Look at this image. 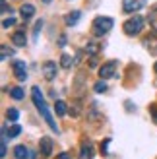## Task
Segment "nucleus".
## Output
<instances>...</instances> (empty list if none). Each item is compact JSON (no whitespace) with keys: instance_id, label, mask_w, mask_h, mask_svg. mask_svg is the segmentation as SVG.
Masks as SVG:
<instances>
[{"instance_id":"obj_1","label":"nucleus","mask_w":157,"mask_h":159,"mask_svg":"<svg viewBox=\"0 0 157 159\" xmlns=\"http://www.w3.org/2000/svg\"><path fill=\"white\" fill-rule=\"evenodd\" d=\"M31 99H33L35 107L39 109L41 116L45 118V122L49 124V128H51L52 132H56V134H58V126H56V122H54V118L51 116V111H49V107H47V103H45V99H43V95H41V89H39V85H33V87H31Z\"/></svg>"},{"instance_id":"obj_2","label":"nucleus","mask_w":157,"mask_h":159,"mask_svg":"<svg viewBox=\"0 0 157 159\" xmlns=\"http://www.w3.org/2000/svg\"><path fill=\"white\" fill-rule=\"evenodd\" d=\"M113 25H114L113 18H109V16H97V18L93 20V23H91V31H93V35L103 37L113 29Z\"/></svg>"},{"instance_id":"obj_3","label":"nucleus","mask_w":157,"mask_h":159,"mask_svg":"<svg viewBox=\"0 0 157 159\" xmlns=\"http://www.w3.org/2000/svg\"><path fill=\"white\" fill-rule=\"evenodd\" d=\"M122 29H124V33L130 35V37L138 35L140 31L144 29V18H142V16H134V18L126 20V21H124V25H122Z\"/></svg>"},{"instance_id":"obj_4","label":"nucleus","mask_w":157,"mask_h":159,"mask_svg":"<svg viewBox=\"0 0 157 159\" xmlns=\"http://www.w3.org/2000/svg\"><path fill=\"white\" fill-rule=\"evenodd\" d=\"M12 70H14V76L18 78L20 82H25V80H27V64L23 60L12 62Z\"/></svg>"},{"instance_id":"obj_5","label":"nucleus","mask_w":157,"mask_h":159,"mask_svg":"<svg viewBox=\"0 0 157 159\" xmlns=\"http://www.w3.org/2000/svg\"><path fill=\"white\" fill-rule=\"evenodd\" d=\"M114 72H116V60H109L99 68V78L101 80H109V78L114 76Z\"/></svg>"},{"instance_id":"obj_6","label":"nucleus","mask_w":157,"mask_h":159,"mask_svg":"<svg viewBox=\"0 0 157 159\" xmlns=\"http://www.w3.org/2000/svg\"><path fill=\"white\" fill-rule=\"evenodd\" d=\"M93 153H95V148H93L91 140H85L82 148H80V159H93Z\"/></svg>"},{"instance_id":"obj_7","label":"nucleus","mask_w":157,"mask_h":159,"mask_svg":"<svg viewBox=\"0 0 157 159\" xmlns=\"http://www.w3.org/2000/svg\"><path fill=\"white\" fill-rule=\"evenodd\" d=\"M39 149H41L43 157H51L52 155V140L49 136H43L41 142H39Z\"/></svg>"},{"instance_id":"obj_8","label":"nucleus","mask_w":157,"mask_h":159,"mask_svg":"<svg viewBox=\"0 0 157 159\" xmlns=\"http://www.w3.org/2000/svg\"><path fill=\"white\" fill-rule=\"evenodd\" d=\"M56 72H58L56 62H45L43 64V76L49 80V82H52V80L56 78Z\"/></svg>"},{"instance_id":"obj_9","label":"nucleus","mask_w":157,"mask_h":159,"mask_svg":"<svg viewBox=\"0 0 157 159\" xmlns=\"http://www.w3.org/2000/svg\"><path fill=\"white\" fill-rule=\"evenodd\" d=\"M142 6H144V2H142V0H122V10L126 12V14L138 12Z\"/></svg>"},{"instance_id":"obj_10","label":"nucleus","mask_w":157,"mask_h":159,"mask_svg":"<svg viewBox=\"0 0 157 159\" xmlns=\"http://www.w3.org/2000/svg\"><path fill=\"white\" fill-rule=\"evenodd\" d=\"M12 43L16 45V47H20V49H21V47H25L27 45V35H25V31H16V33L12 35Z\"/></svg>"},{"instance_id":"obj_11","label":"nucleus","mask_w":157,"mask_h":159,"mask_svg":"<svg viewBox=\"0 0 157 159\" xmlns=\"http://www.w3.org/2000/svg\"><path fill=\"white\" fill-rule=\"evenodd\" d=\"M144 47L150 51V54H155L157 57V35H151V37L144 39Z\"/></svg>"},{"instance_id":"obj_12","label":"nucleus","mask_w":157,"mask_h":159,"mask_svg":"<svg viewBox=\"0 0 157 159\" xmlns=\"http://www.w3.org/2000/svg\"><path fill=\"white\" fill-rule=\"evenodd\" d=\"M20 132H21V126L20 124H12L10 128H6V126H2V136H10V138H16V136H20Z\"/></svg>"},{"instance_id":"obj_13","label":"nucleus","mask_w":157,"mask_h":159,"mask_svg":"<svg viewBox=\"0 0 157 159\" xmlns=\"http://www.w3.org/2000/svg\"><path fill=\"white\" fill-rule=\"evenodd\" d=\"M14 157L16 159H29L31 155H29V149L23 146V144H20V146L14 148Z\"/></svg>"},{"instance_id":"obj_14","label":"nucleus","mask_w":157,"mask_h":159,"mask_svg":"<svg viewBox=\"0 0 157 159\" xmlns=\"http://www.w3.org/2000/svg\"><path fill=\"white\" fill-rule=\"evenodd\" d=\"M20 14H21V18L27 21V20H31V18H33V14H35V8L31 6V4H23V6L20 8Z\"/></svg>"},{"instance_id":"obj_15","label":"nucleus","mask_w":157,"mask_h":159,"mask_svg":"<svg viewBox=\"0 0 157 159\" xmlns=\"http://www.w3.org/2000/svg\"><path fill=\"white\" fill-rule=\"evenodd\" d=\"M80 16H82V14L78 12V10H74V12H70V14L66 16V20H64V21H66V25H68V27H74L76 23L80 21Z\"/></svg>"},{"instance_id":"obj_16","label":"nucleus","mask_w":157,"mask_h":159,"mask_svg":"<svg viewBox=\"0 0 157 159\" xmlns=\"http://www.w3.org/2000/svg\"><path fill=\"white\" fill-rule=\"evenodd\" d=\"M147 20H150V25L153 27V31L157 33V4L150 10V18H147Z\"/></svg>"},{"instance_id":"obj_17","label":"nucleus","mask_w":157,"mask_h":159,"mask_svg":"<svg viewBox=\"0 0 157 159\" xmlns=\"http://www.w3.org/2000/svg\"><path fill=\"white\" fill-rule=\"evenodd\" d=\"M12 57H14V49H10L8 45L0 47V58H2V60H8V58H12Z\"/></svg>"},{"instance_id":"obj_18","label":"nucleus","mask_w":157,"mask_h":159,"mask_svg":"<svg viewBox=\"0 0 157 159\" xmlns=\"http://www.w3.org/2000/svg\"><path fill=\"white\" fill-rule=\"evenodd\" d=\"M10 97L16 99V101H21L23 99V89H21V87H12V89H10Z\"/></svg>"},{"instance_id":"obj_19","label":"nucleus","mask_w":157,"mask_h":159,"mask_svg":"<svg viewBox=\"0 0 157 159\" xmlns=\"http://www.w3.org/2000/svg\"><path fill=\"white\" fill-rule=\"evenodd\" d=\"M66 103L64 101H56V103H54V111H56V115H60V116H64L66 115Z\"/></svg>"},{"instance_id":"obj_20","label":"nucleus","mask_w":157,"mask_h":159,"mask_svg":"<svg viewBox=\"0 0 157 159\" xmlns=\"http://www.w3.org/2000/svg\"><path fill=\"white\" fill-rule=\"evenodd\" d=\"M85 52H87L89 57H95V54L99 52V45H97V43H93V41L87 43V47H85Z\"/></svg>"},{"instance_id":"obj_21","label":"nucleus","mask_w":157,"mask_h":159,"mask_svg":"<svg viewBox=\"0 0 157 159\" xmlns=\"http://www.w3.org/2000/svg\"><path fill=\"white\" fill-rule=\"evenodd\" d=\"M6 116H8V120H18V118H20V111L18 109H8L6 111Z\"/></svg>"},{"instance_id":"obj_22","label":"nucleus","mask_w":157,"mask_h":159,"mask_svg":"<svg viewBox=\"0 0 157 159\" xmlns=\"http://www.w3.org/2000/svg\"><path fill=\"white\" fill-rule=\"evenodd\" d=\"M93 91H95V93H103V91H107V84H105V80H99V82L93 85Z\"/></svg>"},{"instance_id":"obj_23","label":"nucleus","mask_w":157,"mask_h":159,"mask_svg":"<svg viewBox=\"0 0 157 159\" xmlns=\"http://www.w3.org/2000/svg\"><path fill=\"white\" fill-rule=\"evenodd\" d=\"M43 29V20H39L37 23H35V27H33V41L37 43V39H39V31Z\"/></svg>"},{"instance_id":"obj_24","label":"nucleus","mask_w":157,"mask_h":159,"mask_svg":"<svg viewBox=\"0 0 157 159\" xmlns=\"http://www.w3.org/2000/svg\"><path fill=\"white\" fill-rule=\"evenodd\" d=\"M60 62H62V68H70V66H72V57H68V54H62Z\"/></svg>"},{"instance_id":"obj_25","label":"nucleus","mask_w":157,"mask_h":159,"mask_svg":"<svg viewBox=\"0 0 157 159\" xmlns=\"http://www.w3.org/2000/svg\"><path fill=\"white\" fill-rule=\"evenodd\" d=\"M12 25H16V18H6V20L2 21V27H4V29L12 27Z\"/></svg>"},{"instance_id":"obj_26","label":"nucleus","mask_w":157,"mask_h":159,"mask_svg":"<svg viewBox=\"0 0 157 159\" xmlns=\"http://www.w3.org/2000/svg\"><path fill=\"white\" fill-rule=\"evenodd\" d=\"M6 140H8V138H6V136H2V148H0V157H2V159L8 155V149H6Z\"/></svg>"},{"instance_id":"obj_27","label":"nucleus","mask_w":157,"mask_h":159,"mask_svg":"<svg viewBox=\"0 0 157 159\" xmlns=\"http://www.w3.org/2000/svg\"><path fill=\"white\" fill-rule=\"evenodd\" d=\"M109 144H111V138H107V140L103 142V146H101V152H103V153H107V148H109Z\"/></svg>"},{"instance_id":"obj_28","label":"nucleus","mask_w":157,"mask_h":159,"mask_svg":"<svg viewBox=\"0 0 157 159\" xmlns=\"http://www.w3.org/2000/svg\"><path fill=\"white\" fill-rule=\"evenodd\" d=\"M8 12H12V10H10V8H8V4H6V0H2V14L6 16Z\"/></svg>"},{"instance_id":"obj_29","label":"nucleus","mask_w":157,"mask_h":159,"mask_svg":"<svg viewBox=\"0 0 157 159\" xmlns=\"http://www.w3.org/2000/svg\"><path fill=\"white\" fill-rule=\"evenodd\" d=\"M66 45V35H60L58 37V47H64Z\"/></svg>"},{"instance_id":"obj_30","label":"nucleus","mask_w":157,"mask_h":159,"mask_svg":"<svg viewBox=\"0 0 157 159\" xmlns=\"http://www.w3.org/2000/svg\"><path fill=\"white\" fill-rule=\"evenodd\" d=\"M151 113H153V118H155V122H157V111H155V109H151Z\"/></svg>"},{"instance_id":"obj_31","label":"nucleus","mask_w":157,"mask_h":159,"mask_svg":"<svg viewBox=\"0 0 157 159\" xmlns=\"http://www.w3.org/2000/svg\"><path fill=\"white\" fill-rule=\"evenodd\" d=\"M153 70H155V74H157V62H155V66H153Z\"/></svg>"},{"instance_id":"obj_32","label":"nucleus","mask_w":157,"mask_h":159,"mask_svg":"<svg viewBox=\"0 0 157 159\" xmlns=\"http://www.w3.org/2000/svg\"><path fill=\"white\" fill-rule=\"evenodd\" d=\"M43 2H45V4H49V2H51V0H43Z\"/></svg>"}]
</instances>
